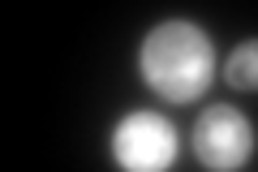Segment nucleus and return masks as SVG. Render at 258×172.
<instances>
[{"mask_svg": "<svg viewBox=\"0 0 258 172\" xmlns=\"http://www.w3.org/2000/svg\"><path fill=\"white\" fill-rule=\"evenodd\" d=\"M138 65L164 103H194L215 78V47L194 22H164L147 35Z\"/></svg>", "mask_w": 258, "mask_h": 172, "instance_id": "f257e3e1", "label": "nucleus"}, {"mask_svg": "<svg viewBox=\"0 0 258 172\" xmlns=\"http://www.w3.org/2000/svg\"><path fill=\"white\" fill-rule=\"evenodd\" d=\"M112 159L120 172H168L176 163V129L159 112H129L112 129Z\"/></svg>", "mask_w": 258, "mask_h": 172, "instance_id": "f03ea898", "label": "nucleus"}, {"mask_svg": "<svg viewBox=\"0 0 258 172\" xmlns=\"http://www.w3.org/2000/svg\"><path fill=\"white\" fill-rule=\"evenodd\" d=\"M194 155L211 172H237L254 159V125L237 108H207L194 125Z\"/></svg>", "mask_w": 258, "mask_h": 172, "instance_id": "7ed1b4c3", "label": "nucleus"}, {"mask_svg": "<svg viewBox=\"0 0 258 172\" xmlns=\"http://www.w3.org/2000/svg\"><path fill=\"white\" fill-rule=\"evenodd\" d=\"M224 82L232 91H258V39H245L224 61Z\"/></svg>", "mask_w": 258, "mask_h": 172, "instance_id": "20e7f679", "label": "nucleus"}]
</instances>
